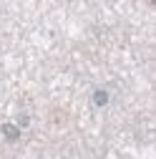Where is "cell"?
I'll return each mask as SVG.
<instances>
[{
	"instance_id": "2",
	"label": "cell",
	"mask_w": 156,
	"mask_h": 159,
	"mask_svg": "<svg viewBox=\"0 0 156 159\" xmlns=\"http://www.w3.org/2000/svg\"><path fill=\"white\" fill-rule=\"evenodd\" d=\"M0 131H3V136L8 139V142L20 139V126H18V124H3V126H0Z\"/></svg>"
},
{
	"instance_id": "1",
	"label": "cell",
	"mask_w": 156,
	"mask_h": 159,
	"mask_svg": "<svg viewBox=\"0 0 156 159\" xmlns=\"http://www.w3.org/2000/svg\"><path fill=\"white\" fill-rule=\"evenodd\" d=\"M108 101H111V93L106 89H96L91 93V106L93 109H103V106H108Z\"/></svg>"
}]
</instances>
